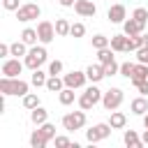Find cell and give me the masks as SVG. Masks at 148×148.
Masks as SVG:
<instances>
[{"label": "cell", "mask_w": 148, "mask_h": 148, "mask_svg": "<svg viewBox=\"0 0 148 148\" xmlns=\"http://www.w3.org/2000/svg\"><path fill=\"white\" fill-rule=\"evenodd\" d=\"M106 46H111V39L109 37H104V35H95L92 37V49H106Z\"/></svg>", "instance_id": "33"}, {"label": "cell", "mask_w": 148, "mask_h": 148, "mask_svg": "<svg viewBox=\"0 0 148 148\" xmlns=\"http://www.w3.org/2000/svg\"><path fill=\"white\" fill-rule=\"evenodd\" d=\"M62 72V60H51L49 62V74H60Z\"/></svg>", "instance_id": "38"}, {"label": "cell", "mask_w": 148, "mask_h": 148, "mask_svg": "<svg viewBox=\"0 0 148 148\" xmlns=\"http://www.w3.org/2000/svg\"><path fill=\"white\" fill-rule=\"evenodd\" d=\"M65 79V86H69V88H83L86 86V81H88V76H86V72H79V69H72L69 74H65L62 76Z\"/></svg>", "instance_id": "10"}, {"label": "cell", "mask_w": 148, "mask_h": 148, "mask_svg": "<svg viewBox=\"0 0 148 148\" xmlns=\"http://www.w3.org/2000/svg\"><path fill=\"white\" fill-rule=\"evenodd\" d=\"M109 125H111L113 130H123V127L127 125V116H125L123 111H111V118H109Z\"/></svg>", "instance_id": "19"}, {"label": "cell", "mask_w": 148, "mask_h": 148, "mask_svg": "<svg viewBox=\"0 0 148 148\" xmlns=\"http://www.w3.org/2000/svg\"><path fill=\"white\" fill-rule=\"evenodd\" d=\"M143 37H146V46H148V35H143Z\"/></svg>", "instance_id": "46"}, {"label": "cell", "mask_w": 148, "mask_h": 148, "mask_svg": "<svg viewBox=\"0 0 148 148\" xmlns=\"http://www.w3.org/2000/svg\"><path fill=\"white\" fill-rule=\"evenodd\" d=\"M113 53H116V51H113L111 46H106V49H99V51H97V60H99L102 65H106V62H113Z\"/></svg>", "instance_id": "29"}, {"label": "cell", "mask_w": 148, "mask_h": 148, "mask_svg": "<svg viewBox=\"0 0 148 148\" xmlns=\"http://www.w3.org/2000/svg\"><path fill=\"white\" fill-rule=\"evenodd\" d=\"M69 35H72L74 39L83 37V35H86V25H83V23H72V30H69Z\"/></svg>", "instance_id": "35"}, {"label": "cell", "mask_w": 148, "mask_h": 148, "mask_svg": "<svg viewBox=\"0 0 148 148\" xmlns=\"http://www.w3.org/2000/svg\"><path fill=\"white\" fill-rule=\"evenodd\" d=\"M30 120H32L35 125H42V123H46V120H49V111L39 104V106H35V109L30 111Z\"/></svg>", "instance_id": "18"}, {"label": "cell", "mask_w": 148, "mask_h": 148, "mask_svg": "<svg viewBox=\"0 0 148 148\" xmlns=\"http://www.w3.org/2000/svg\"><path fill=\"white\" fill-rule=\"evenodd\" d=\"M136 86V90L141 92V95H148V79H143V81H139V83H134Z\"/></svg>", "instance_id": "41"}, {"label": "cell", "mask_w": 148, "mask_h": 148, "mask_svg": "<svg viewBox=\"0 0 148 148\" xmlns=\"http://www.w3.org/2000/svg\"><path fill=\"white\" fill-rule=\"evenodd\" d=\"M123 32H125L127 37H132V35H141V32H143V25L132 16V18H125V21H123Z\"/></svg>", "instance_id": "14"}, {"label": "cell", "mask_w": 148, "mask_h": 148, "mask_svg": "<svg viewBox=\"0 0 148 148\" xmlns=\"http://www.w3.org/2000/svg\"><path fill=\"white\" fill-rule=\"evenodd\" d=\"M143 44H146V37H143V35H132V37H127V53L141 49Z\"/></svg>", "instance_id": "26"}, {"label": "cell", "mask_w": 148, "mask_h": 148, "mask_svg": "<svg viewBox=\"0 0 148 148\" xmlns=\"http://www.w3.org/2000/svg\"><path fill=\"white\" fill-rule=\"evenodd\" d=\"M58 99H60V104L62 106H67V104H72L74 99H76V95H74V88H69V86H65L60 92H58Z\"/></svg>", "instance_id": "23"}, {"label": "cell", "mask_w": 148, "mask_h": 148, "mask_svg": "<svg viewBox=\"0 0 148 148\" xmlns=\"http://www.w3.org/2000/svg\"><path fill=\"white\" fill-rule=\"evenodd\" d=\"M118 72H120V65H118L116 60H113V62H106V65H104V74H106V76H116Z\"/></svg>", "instance_id": "36"}, {"label": "cell", "mask_w": 148, "mask_h": 148, "mask_svg": "<svg viewBox=\"0 0 148 148\" xmlns=\"http://www.w3.org/2000/svg\"><path fill=\"white\" fill-rule=\"evenodd\" d=\"M123 141H125V146H130V148H141V146H143V141L139 139V134H136L134 130H125Z\"/></svg>", "instance_id": "20"}, {"label": "cell", "mask_w": 148, "mask_h": 148, "mask_svg": "<svg viewBox=\"0 0 148 148\" xmlns=\"http://www.w3.org/2000/svg\"><path fill=\"white\" fill-rule=\"evenodd\" d=\"M143 79H148V65L136 62V67H134V76H132L130 81H132V83H139V81H143Z\"/></svg>", "instance_id": "25"}, {"label": "cell", "mask_w": 148, "mask_h": 148, "mask_svg": "<svg viewBox=\"0 0 148 148\" xmlns=\"http://www.w3.org/2000/svg\"><path fill=\"white\" fill-rule=\"evenodd\" d=\"M49 92H60L62 88H65V79H60L58 74H49V79H46V86H44Z\"/></svg>", "instance_id": "16"}, {"label": "cell", "mask_w": 148, "mask_h": 148, "mask_svg": "<svg viewBox=\"0 0 148 148\" xmlns=\"http://www.w3.org/2000/svg\"><path fill=\"white\" fill-rule=\"evenodd\" d=\"M46 79H49V72H42V69H32V74H30V83L35 88L46 86Z\"/></svg>", "instance_id": "21"}, {"label": "cell", "mask_w": 148, "mask_h": 148, "mask_svg": "<svg viewBox=\"0 0 148 148\" xmlns=\"http://www.w3.org/2000/svg\"><path fill=\"white\" fill-rule=\"evenodd\" d=\"M143 127H148V113L143 116Z\"/></svg>", "instance_id": "45"}, {"label": "cell", "mask_w": 148, "mask_h": 148, "mask_svg": "<svg viewBox=\"0 0 148 148\" xmlns=\"http://www.w3.org/2000/svg\"><path fill=\"white\" fill-rule=\"evenodd\" d=\"M134 67H136V65L127 60V62H123V65H120V74H123L125 79H132V76H134Z\"/></svg>", "instance_id": "34"}, {"label": "cell", "mask_w": 148, "mask_h": 148, "mask_svg": "<svg viewBox=\"0 0 148 148\" xmlns=\"http://www.w3.org/2000/svg\"><path fill=\"white\" fill-rule=\"evenodd\" d=\"M123 99H125L123 88H109V90L102 95V106H104L106 111H116V109L123 104Z\"/></svg>", "instance_id": "4"}, {"label": "cell", "mask_w": 148, "mask_h": 148, "mask_svg": "<svg viewBox=\"0 0 148 148\" xmlns=\"http://www.w3.org/2000/svg\"><path fill=\"white\" fill-rule=\"evenodd\" d=\"M2 7H5L7 12H16V9L21 7V2H18V0H2Z\"/></svg>", "instance_id": "39"}, {"label": "cell", "mask_w": 148, "mask_h": 148, "mask_svg": "<svg viewBox=\"0 0 148 148\" xmlns=\"http://www.w3.org/2000/svg\"><path fill=\"white\" fill-rule=\"evenodd\" d=\"M37 127H39V132L44 134V139H46V141L56 139V125H51L49 120H46V123H42V125H37Z\"/></svg>", "instance_id": "30"}, {"label": "cell", "mask_w": 148, "mask_h": 148, "mask_svg": "<svg viewBox=\"0 0 148 148\" xmlns=\"http://www.w3.org/2000/svg\"><path fill=\"white\" fill-rule=\"evenodd\" d=\"M9 51H12V56H14V58H21V56H25L30 49H28V44H25L23 39H18V42L9 44Z\"/></svg>", "instance_id": "24"}, {"label": "cell", "mask_w": 148, "mask_h": 148, "mask_svg": "<svg viewBox=\"0 0 148 148\" xmlns=\"http://www.w3.org/2000/svg\"><path fill=\"white\" fill-rule=\"evenodd\" d=\"M132 16H134L143 28H146V23H148V9H146V7H136V9L132 12Z\"/></svg>", "instance_id": "32"}, {"label": "cell", "mask_w": 148, "mask_h": 148, "mask_svg": "<svg viewBox=\"0 0 148 148\" xmlns=\"http://www.w3.org/2000/svg\"><path fill=\"white\" fill-rule=\"evenodd\" d=\"M74 12L79 16H95L97 14V5L92 0H76L74 2Z\"/></svg>", "instance_id": "11"}, {"label": "cell", "mask_w": 148, "mask_h": 148, "mask_svg": "<svg viewBox=\"0 0 148 148\" xmlns=\"http://www.w3.org/2000/svg\"><path fill=\"white\" fill-rule=\"evenodd\" d=\"M141 141H143V146H148V127H146V132H143V136H141Z\"/></svg>", "instance_id": "44"}, {"label": "cell", "mask_w": 148, "mask_h": 148, "mask_svg": "<svg viewBox=\"0 0 148 148\" xmlns=\"http://www.w3.org/2000/svg\"><path fill=\"white\" fill-rule=\"evenodd\" d=\"M28 88H30L28 81H23L18 76H2L0 79V92L5 97H12V95L23 97V95H28Z\"/></svg>", "instance_id": "1"}, {"label": "cell", "mask_w": 148, "mask_h": 148, "mask_svg": "<svg viewBox=\"0 0 148 148\" xmlns=\"http://www.w3.org/2000/svg\"><path fill=\"white\" fill-rule=\"evenodd\" d=\"M46 143H49V141L44 139V134H42V132H39V127H37V130L30 134V148H44Z\"/></svg>", "instance_id": "27"}, {"label": "cell", "mask_w": 148, "mask_h": 148, "mask_svg": "<svg viewBox=\"0 0 148 148\" xmlns=\"http://www.w3.org/2000/svg\"><path fill=\"white\" fill-rule=\"evenodd\" d=\"M83 125H86V111H83V109L62 116V127H65L67 132H76V130H81Z\"/></svg>", "instance_id": "5"}, {"label": "cell", "mask_w": 148, "mask_h": 148, "mask_svg": "<svg viewBox=\"0 0 148 148\" xmlns=\"http://www.w3.org/2000/svg\"><path fill=\"white\" fill-rule=\"evenodd\" d=\"M69 30H72V23H69L67 18H56V32H58L60 37H67Z\"/></svg>", "instance_id": "28"}, {"label": "cell", "mask_w": 148, "mask_h": 148, "mask_svg": "<svg viewBox=\"0 0 148 148\" xmlns=\"http://www.w3.org/2000/svg\"><path fill=\"white\" fill-rule=\"evenodd\" d=\"M86 76H88V81L90 83H99L106 74H104V65L102 62H97V65H88L86 67Z\"/></svg>", "instance_id": "13"}, {"label": "cell", "mask_w": 148, "mask_h": 148, "mask_svg": "<svg viewBox=\"0 0 148 148\" xmlns=\"http://www.w3.org/2000/svg\"><path fill=\"white\" fill-rule=\"evenodd\" d=\"M106 18H109L111 23H123V21L127 18V9H125V5H111L109 12H106Z\"/></svg>", "instance_id": "12"}, {"label": "cell", "mask_w": 148, "mask_h": 148, "mask_svg": "<svg viewBox=\"0 0 148 148\" xmlns=\"http://www.w3.org/2000/svg\"><path fill=\"white\" fill-rule=\"evenodd\" d=\"M136 62L148 65V46H146V44H143L141 49H136Z\"/></svg>", "instance_id": "37"}, {"label": "cell", "mask_w": 148, "mask_h": 148, "mask_svg": "<svg viewBox=\"0 0 148 148\" xmlns=\"http://www.w3.org/2000/svg\"><path fill=\"white\" fill-rule=\"evenodd\" d=\"M25 62H21L18 58H5L2 62V76H21Z\"/></svg>", "instance_id": "9"}, {"label": "cell", "mask_w": 148, "mask_h": 148, "mask_svg": "<svg viewBox=\"0 0 148 148\" xmlns=\"http://www.w3.org/2000/svg\"><path fill=\"white\" fill-rule=\"evenodd\" d=\"M21 39L28 44V46H35L37 42H39V35H37V28H25L23 32H21Z\"/></svg>", "instance_id": "22"}, {"label": "cell", "mask_w": 148, "mask_h": 148, "mask_svg": "<svg viewBox=\"0 0 148 148\" xmlns=\"http://www.w3.org/2000/svg\"><path fill=\"white\" fill-rule=\"evenodd\" d=\"M53 141H56V146H60V148H65V146H74V143H72L67 136H56Z\"/></svg>", "instance_id": "40"}, {"label": "cell", "mask_w": 148, "mask_h": 148, "mask_svg": "<svg viewBox=\"0 0 148 148\" xmlns=\"http://www.w3.org/2000/svg\"><path fill=\"white\" fill-rule=\"evenodd\" d=\"M130 109H132L134 116H146V113H148V99H146V95L134 97V99L130 102Z\"/></svg>", "instance_id": "15"}, {"label": "cell", "mask_w": 148, "mask_h": 148, "mask_svg": "<svg viewBox=\"0 0 148 148\" xmlns=\"http://www.w3.org/2000/svg\"><path fill=\"white\" fill-rule=\"evenodd\" d=\"M111 125L109 123H97V125H92L90 130H86V139H88V143H97V141H102V139H106L109 134H111Z\"/></svg>", "instance_id": "7"}, {"label": "cell", "mask_w": 148, "mask_h": 148, "mask_svg": "<svg viewBox=\"0 0 148 148\" xmlns=\"http://www.w3.org/2000/svg\"><path fill=\"white\" fill-rule=\"evenodd\" d=\"M102 95H104V92L92 83V86H88V88L83 90V95L79 97V106H81L83 111H90L95 104H99V102H102Z\"/></svg>", "instance_id": "3"}, {"label": "cell", "mask_w": 148, "mask_h": 148, "mask_svg": "<svg viewBox=\"0 0 148 148\" xmlns=\"http://www.w3.org/2000/svg\"><path fill=\"white\" fill-rule=\"evenodd\" d=\"M111 49H113L116 53L127 51V35H125V32H123V35H111Z\"/></svg>", "instance_id": "17"}, {"label": "cell", "mask_w": 148, "mask_h": 148, "mask_svg": "<svg viewBox=\"0 0 148 148\" xmlns=\"http://www.w3.org/2000/svg\"><path fill=\"white\" fill-rule=\"evenodd\" d=\"M37 35H39V44H51L56 39V23L51 21H39L37 23Z\"/></svg>", "instance_id": "8"}, {"label": "cell", "mask_w": 148, "mask_h": 148, "mask_svg": "<svg viewBox=\"0 0 148 148\" xmlns=\"http://www.w3.org/2000/svg\"><path fill=\"white\" fill-rule=\"evenodd\" d=\"M23 106H25L28 111H32L35 106H39V97H37V92H28V95H23Z\"/></svg>", "instance_id": "31"}, {"label": "cell", "mask_w": 148, "mask_h": 148, "mask_svg": "<svg viewBox=\"0 0 148 148\" xmlns=\"http://www.w3.org/2000/svg\"><path fill=\"white\" fill-rule=\"evenodd\" d=\"M12 51H9V44H0V58H9Z\"/></svg>", "instance_id": "42"}, {"label": "cell", "mask_w": 148, "mask_h": 148, "mask_svg": "<svg viewBox=\"0 0 148 148\" xmlns=\"http://www.w3.org/2000/svg\"><path fill=\"white\" fill-rule=\"evenodd\" d=\"M46 58H49V53H46V44H35V46H30V51L23 56V62H25V67L28 69H39L44 62H46Z\"/></svg>", "instance_id": "2"}, {"label": "cell", "mask_w": 148, "mask_h": 148, "mask_svg": "<svg viewBox=\"0 0 148 148\" xmlns=\"http://www.w3.org/2000/svg\"><path fill=\"white\" fill-rule=\"evenodd\" d=\"M58 2H60L62 7H74V2H76V0H58Z\"/></svg>", "instance_id": "43"}, {"label": "cell", "mask_w": 148, "mask_h": 148, "mask_svg": "<svg viewBox=\"0 0 148 148\" xmlns=\"http://www.w3.org/2000/svg\"><path fill=\"white\" fill-rule=\"evenodd\" d=\"M39 16H42V9H39L37 2H25V5H21V7L16 9V18H18L21 23L35 21V18H39Z\"/></svg>", "instance_id": "6"}]
</instances>
